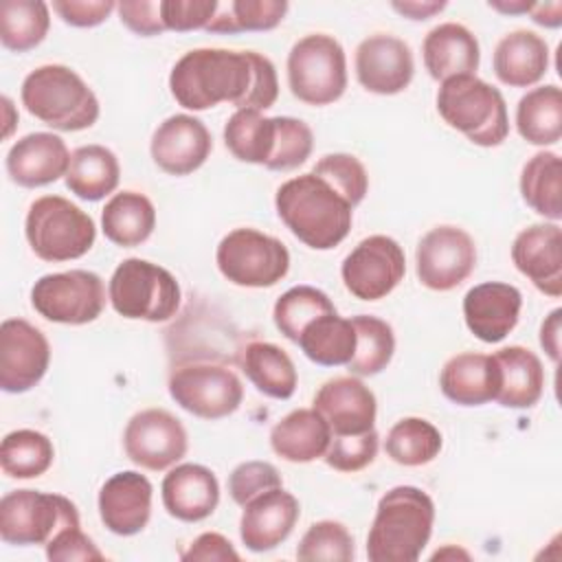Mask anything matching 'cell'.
<instances>
[{"label": "cell", "mask_w": 562, "mask_h": 562, "mask_svg": "<svg viewBox=\"0 0 562 562\" xmlns=\"http://www.w3.org/2000/svg\"><path fill=\"white\" fill-rule=\"evenodd\" d=\"M252 86V50L193 48L169 72V90L184 110L202 112L220 103L244 108Z\"/></svg>", "instance_id": "6da1fadb"}, {"label": "cell", "mask_w": 562, "mask_h": 562, "mask_svg": "<svg viewBox=\"0 0 562 562\" xmlns=\"http://www.w3.org/2000/svg\"><path fill=\"white\" fill-rule=\"evenodd\" d=\"M274 206L288 231L314 250H331L351 231L353 206L312 171L285 180L277 189Z\"/></svg>", "instance_id": "7a4b0ae2"}, {"label": "cell", "mask_w": 562, "mask_h": 562, "mask_svg": "<svg viewBox=\"0 0 562 562\" xmlns=\"http://www.w3.org/2000/svg\"><path fill=\"white\" fill-rule=\"evenodd\" d=\"M435 525L432 498L415 485L391 487L375 507L367 536L371 562H415L426 549Z\"/></svg>", "instance_id": "3957f363"}, {"label": "cell", "mask_w": 562, "mask_h": 562, "mask_svg": "<svg viewBox=\"0 0 562 562\" xmlns=\"http://www.w3.org/2000/svg\"><path fill=\"white\" fill-rule=\"evenodd\" d=\"M20 99L31 116L57 132L88 130L101 114L94 90L64 64L31 70L22 81Z\"/></svg>", "instance_id": "277c9868"}, {"label": "cell", "mask_w": 562, "mask_h": 562, "mask_svg": "<svg viewBox=\"0 0 562 562\" xmlns=\"http://www.w3.org/2000/svg\"><path fill=\"white\" fill-rule=\"evenodd\" d=\"M437 112L479 147H498L509 134L507 103L501 90L476 75H457L441 81Z\"/></svg>", "instance_id": "5b68a950"}, {"label": "cell", "mask_w": 562, "mask_h": 562, "mask_svg": "<svg viewBox=\"0 0 562 562\" xmlns=\"http://www.w3.org/2000/svg\"><path fill=\"white\" fill-rule=\"evenodd\" d=\"M24 235L42 261L61 263L83 257L97 239L94 220L61 195H42L31 202Z\"/></svg>", "instance_id": "8992f818"}, {"label": "cell", "mask_w": 562, "mask_h": 562, "mask_svg": "<svg viewBox=\"0 0 562 562\" xmlns=\"http://www.w3.org/2000/svg\"><path fill=\"white\" fill-rule=\"evenodd\" d=\"M108 299L123 318L165 323L176 316L182 292L167 268L130 257L114 268L108 283Z\"/></svg>", "instance_id": "52a82bcc"}, {"label": "cell", "mask_w": 562, "mask_h": 562, "mask_svg": "<svg viewBox=\"0 0 562 562\" xmlns=\"http://www.w3.org/2000/svg\"><path fill=\"white\" fill-rule=\"evenodd\" d=\"M290 92L305 105H329L347 90V55L340 42L327 33H310L288 53Z\"/></svg>", "instance_id": "ba28073f"}, {"label": "cell", "mask_w": 562, "mask_h": 562, "mask_svg": "<svg viewBox=\"0 0 562 562\" xmlns=\"http://www.w3.org/2000/svg\"><path fill=\"white\" fill-rule=\"evenodd\" d=\"M222 277L239 288H272L290 270L285 244L257 228H235L222 237L215 250Z\"/></svg>", "instance_id": "9c48e42d"}, {"label": "cell", "mask_w": 562, "mask_h": 562, "mask_svg": "<svg viewBox=\"0 0 562 562\" xmlns=\"http://www.w3.org/2000/svg\"><path fill=\"white\" fill-rule=\"evenodd\" d=\"M81 525L77 505L40 490H13L0 501V538L7 544H46L59 529Z\"/></svg>", "instance_id": "30bf717a"}, {"label": "cell", "mask_w": 562, "mask_h": 562, "mask_svg": "<svg viewBox=\"0 0 562 562\" xmlns=\"http://www.w3.org/2000/svg\"><path fill=\"white\" fill-rule=\"evenodd\" d=\"M103 279L92 270H66L40 277L31 288L33 310L61 325H86L101 316L108 303Z\"/></svg>", "instance_id": "8fae6325"}, {"label": "cell", "mask_w": 562, "mask_h": 562, "mask_svg": "<svg viewBox=\"0 0 562 562\" xmlns=\"http://www.w3.org/2000/svg\"><path fill=\"white\" fill-rule=\"evenodd\" d=\"M169 395L187 413L200 419L233 415L244 400V384L237 373L215 362H191L171 371Z\"/></svg>", "instance_id": "7c38bea8"}, {"label": "cell", "mask_w": 562, "mask_h": 562, "mask_svg": "<svg viewBox=\"0 0 562 562\" xmlns=\"http://www.w3.org/2000/svg\"><path fill=\"white\" fill-rule=\"evenodd\" d=\"M406 272L402 246L389 235H369L342 259L340 277L347 292L360 301L389 296Z\"/></svg>", "instance_id": "4fadbf2b"}, {"label": "cell", "mask_w": 562, "mask_h": 562, "mask_svg": "<svg viewBox=\"0 0 562 562\" xmlns=\"http://www.w3.org/2000/svg\"><path fill=\"white\" fill-rule=\"evenodd\" d=\"M476 268V244L459 226L441 224L430 228L417 244L415 270L422 285L448 292L461 285Z\"/></svg>", "instance_id": "5bb4252c"}, {"label": "cell", "mask_w": 562, "mask_h": 562, "mask_svg": "<svg viewBox=\"0 0 562 562\" xmlns=\"http://www.w3.org/2000/svg\"><path fill=\"white\" fill-rule=\"evenodd\" d=\"M127 459L151 472L173 468L189 450V435L182 422L165 408H145L130 417L123 430Z\"/></svg>", "instance_id": "9a60e30c"}, {"label": "cell", "mask_w": 562, "mask_h": 562, "mask_svg": "<svg viewBox=\"0 0 562 562\" xmlns=\"http://www.w3.org/2000/svg\"><path fill=\"white\" fill-rule=\"evenodd\" d=\"M50 364L48 338L24 318L0 325V389L26 393L46 375Z\"/></svg>", "instance_id": "2e32d148"}, {"label": "cell", "mask_w": 562, "mask_h": 562, "mask_svg": "<svg viewBox=\"0 0 562 562\" xmlns=\"http://www.w3.org/2000/svg\"><path fill=\"white\" fill-rule=\"evenodd\" d=\"M358 83L373 94H397L408 88L415 75L411 46L389 33L364 37L353 57Z\"/></svg>", "instance_id": "e0dca14e"}, {"label": "cell", "mask_w": 562, "mask_h": 562, "mask_svg": "<svg viewBox=\"0 0 562 562\" xmlns=\"http://www.w3.org/2000/svg\"><path fill=\"white\" fill-rule=\"evenodd\" d=\"M209 127L193 114H171L151 134L149 154L158 169L169 176H189L211 156Z\"/></svg>", "instance_id": "ac0fdd59"}, {"label": "cell", "mask_w": 562, "mask_h": 562, "mask_svg": "<svg viewBox=\"0 0 562 562\" xmlns=\"http://www.w3.org/2000/svg\"><path fill=\"white\" fill-rule=\"evenodd\" d=\"M301 516L296 496L288 490L272 487L250 498L239 518V538L248 551L266 553L290 538Z\"/></svg>", "instance_id": "d6986e66"}, {"label": "cell", "mask_w": 562, "mask_h": 562, "mask_svg": "<svg viewBox=\"0 0 562 562\" xmlns=\"http://www.w3.org/2000/svg\"><path fill=\"white\" fill-rule=\"evenodd\" d=\"M151 481L136 472L123 470L112 474L99 490V518L116 536L140 533L151 518Z\"/></svg>", "instance_id": "ffe728a7"}, {"label": "cell", "mask_w": 562, "mask_h": 562, "mask_svg": "<svg viewBox=\"0 0 562 562\" xmlns=\"http://www.w3.org/2000/svg\"><path fill=\"white\" fill-rule=\"evenodd\" d=\"M512 261L542 294H562V231L558 222L522 228L512 244Z\"/></svg>", "instance_id": "44dd1931"}, {"label": "cell", "mask_w": 562, "mask_h": 562, "mask_svg": "<svg viewBox=\"0 0 562 562\" xmlns=\"http://www.w3.org/2000/svg\"><path fill=\"white\" fill-rule=\"evenodd\" d=\"M314 411L323 415L331 435H360L373 430L378 402L358 375L327 380L314 395Z\"/></svg>", "instance_id": "7402d4cb"}, {"label": "cell", "mask_w": 562, "mask_h": 562, "mask_svg": "<svg viewBox=\"0 0 562 562\" xmlns=\"http://www.w3.org/2000/svg\"><path fill=\"white\" fill-rule=\"evenodd\" d=\"M70 156L61 136L53 132H31L11 145L4 167L15 184L35 189L66 178Z\"/></svg>", "instance_id": "603a6c76"}, {"label": "cell", "mask_w": 562, "mask_h": 562, "mask_svg": "<svg viewBox=\"0 0 562 562\" xmlns=\"http://www.w3.org/2000/svg\"><path fill=\"white\" fill-rule=\"evenodd\" d=\"M522 294L516 285L485 281L463 296V318L468 329L483 342H501L520 318Z\"/></svg>", "instance_id": "cb8c5ba5"}, {"label": "cell", "mask_w": 562, "mask_h": 562, "mask_svg": "<svg viewBox=\"0 0 562 562\" xmlns=\"http://www.w3.org/2000/svg\"><path fill=\"white\" fill-rule=\"evenodd\" d=\"M162 505L169 516L182 522L209 518L220 503V483L211 468L200 463H176L160 485Z\"/></svg>", "instance_id": "d4e9b609"}, {"label": "cell", "mask_w": 562, "mask_h": 562, "mask_svg": "<svg viewBox=\"0 0 562 562\" xmlns=\"http://www.w3.org/2000/svg\"><path fill=\"white\" fill-rule=\"evenodd\" d=\"M422 57L428 75L441 83L457 75H476L481 48L476 35L468 26L443 22L426 33Z\"/></svg>", "instance_id": "484cf974"}, {"label": "cell", "mask_w": 562, "mask_h": 562, "mask_svg": "<svg viewBox=\"0 0 562 562\" xmlns=\"http://www.w3.org/2000/svg\"><path fill=\"white\" fill-rule=\"evenodd\" d=\"M439 389L450 402L459 406H483L498 395V364L494 356L487 353H457L441 367Z\"/></svg>", "instance_id": "4316f807"}, {"label": "cell", "mask_w": 562, "mask_h": 562, "mask_svg": "<svg viewBox=\"0 0 562 562\" xmlns=\"http://www.w3.org/2000/svg\"><path fill=\"white\" fill-rule=\"evenodd\" d=\"M492 68L501 83L509 88H531L549 70V44L536 31L516 29L498 40Z\"/></svg>", "instance_id": "83f0119b"}, {"label": "cell", "mask_w": 562, "mask_h": 562, "mask_svg": "<svg viewBox=\"0 0 562 562\" xmlns=\"http://www.w3.org/2000/svg\"><path fill=\"white\" fill-rule=\"evenodd\" d=\"M331 441V428L314 408H296L281 417L270 430V448L290 463L323 459Z\"/></svg>", "instance_id": "f1b7e54d"}, {"label": "cell", "mask_w": 562, "mask_h": 562, "mask_svg": "<svg viewBox=\"0 0 562 562\" xmlns=\"http://www.w3.org/2000/svg\"><path fill=\"white\" fill-rule=\"evenodd\" d=\"M501 371V389L494 402L505 408H531L544 391L542 360L522 345H509L492 353Z\"/></svg>", "instance_id": "f546056e"}, {"label": "cell", "mask_w": 562, "mask_h": 562, "mask_svg": "<svg viewBox=\"0 0 562 562\" xmlns=\"http://www.w3.org/2000/svg\"><path fill=\"white\" fill-rule=\"evenodd\" d=\"M156 228L154 202L140 191H119L114 193L101 211L103 235L121 246L134 248L151 237Z\"/></svg>", "instance_id": "4dcf8cb0"}, {"label": "cell", "mask_w": 562, "mask_h": 562, "mask_svg": "<svg viewBox=\"0 0 562 562\" xmlns=\"http://www.w3.org/2000/svg\"><path fill=\"white\" fill-rule=\"evenodd\" d=\"M64 180L77 198L99 202L119 187L121 165L116 154L105 145H81L72 151Z\"/></svg>", "instance_id": "1f68e13d"}, {"label": "cell", "mask_w": 562, "mask_h": 562, "mask_svg": "<svg viewBox=\"0 0 562 562\" xmlns=\"http://www.w3.org/2000/svg\"><path fill=\"white\" fill-rule=\"evenodd\" d=\"M241 371L259 393L272 400H290L299 384V373L288 351L266 340H252L244 347Z\"/></svg>", "instance_id": "d6a6232c"}, {"label": "cell", "mask_w": 562, "mask_h": 562, "mask_svg": "<svg viewBox=\"0 0 562 562\" xmlns=\"http://www.w3.org/2000/svg\"><path fill=\"white\" fill-rule=\"evenodd\" d=\"M516 130L538 147L555 145L562 138V92L555 83L527 90L516 105Z\"/></svg>", "instance_id": "836d02e7"}, {"label": "cell", "mask_w": 562, "mask_h": 562, "mask_svg": "<svg viewBox=\"0 0 562 562\" xmlns=\"http://www.w3.org/2000/svg\"><path fill=\"white\" fill-rule=\"evenodd\" d=\"M296 345L321 367H347L356 353V329L338 312L323 314L305 325Z\"/></svg>", "instance_id": "e575fe53"}, {"label": "cell", "mask_w": 562, "mask_h": 562, "mask_svg": "<svg viewBox=\"0 0 562 562\" xmlns=\"http://www.w3.org/2000/svg\"><path fill=\"white\" fill-rule=\"evenodd\" d=\"M520 195L525 204L549 222L562 217V160L555 151L533 154L520 171Z\"/></svg>", "instance_id": "d590c367"}, {"label": "cell", "mask_w": 562, "mask_h": 562, "mask_svg": "<svg viewBox=\"0 0 562 562\" xmlns=\"http://www.w3.org/2000/svg\"><path fill=\"white\" fill-rule=\"evenodd\" d=\"M277 143V116L259 110H235L224 125V145L241 162L268 165Z\"/></svg>", "instance_id": "8d00e7d4"}, {"label": "cell", "mask_w": 562, "mask_h": 562, "mask_svg": "<svg viewBox=\"0 0 562 562\" xmlns=\"http://www.w3.org/2000/svg\"><path fill=\"white\" fill-rule=\"evenodd\" d=\"M50 29V9L42 0L0 2V42L7 50L26 53L40 46Z\"/></svg>", "instance_id": "74e56055"}, {"label": "cell", "mask_w": 562, "mask_h": 562, "mask_svg": "<svg viewBox=\"0 0 562 562\" xmlns=\"http://www.w3.org/2000/svg\"><path fill=\"white\" fill-rule=\"evenodd\" d=\"M439 428L424 417H404L391 426L384 439V452L391 461L417 468L430 463L441 452Z\"/></svg>", "instance_id": "f35d334b"}, {"label": "cell", "mask_w": 562, "mask_h": 562, "mask_svg": "<svg viewBox=\"0 0 562 562\" xmlns=\"http://www.w3.org/2000/svg\"><path fill=\"white\" fill-rule=\"evenodd\" d=\"M53 441L33 428L11 430L0 443V468L11 479H37L53 465Z\"/></svg>", "instance_id": "ab89813d"}, {"label": "cell", "mask_w": 562, "mask_h": 562, "mask_svg": "<svg viewBox=\"0 0 562 562\" xmlns=\"http://www.w3.org/2000/svg\"><path fill=\"white\" fill-rule=\"evenodd\" d=\"M356 329V353L347 364L351 375L369 378L378 375L389 367L395 353V334L393 327L371 314L351 316Z\"/></svg>", "instance_id": "60d3db41"}, {"label": "cell", "mask_w": 562, "mask_h": 562, "mask_svg": "<svg viewBox=\"0 0 562 562\" xmlns=\"http://www.w3.org/2000/svg\"><path fill=\"white\" fill-rule=\"evenodd\" d=\"M285 13V0H228L217 4L215 15L204 31L228 35L244 31H270L281 24Z\"/></svg>", "instance_id": "b9f144b4"}, {"label": "cell", "mask_w": 562, "mask_h": 562, "mask_svg": "<svg viewBox=\"0 0 562 562\" xmlns=\"http://www.w3.org/2000/svg\"><path fill=\"white\" fill-rule=\"evenodd\" d=\"M331 312H336V305L323 290L314 285H294L277 299L272 321L288 340L296 342L307 323Z\"/></svg>", "instance_id": "7bdbcfd3"}, {"label": "cell", "mask_w": 562, "mask_h": 562, "mask_svg": "<svg viewBox=\"0 0 562 562\" xmlns=\"http://www.w3.org/2000/svg\"><path fill=\"white\" fill-rule=\"evenodd\" d=\"M353 555V536L338 520L312 522L296 547V558L305 562H351Z\"/></svg>", "instance_id": "ee69618b"}, {"label": "cell", "mask_w": 562, "mask_h": 562, "mask_svg": "<svg viewBox=\"0 0 562 562\" xmlns=\"http://www.w3.org/2000/svg\"><path fill=\"white\" fill-rule=\"evenodd\" d=\"M312 173L327 180L353 209L364 200L369 191L367 169L353 154H327L314 165Z\"/></svg>", "instance_id": "f6af8a7d"}, {"label": "cell", "mask_w": 562, "mask_h": 562, "mask_svg": "<svg viewBox=\"0 0 562 562\" xmlns=\"http://www.w3.org/2000/svg\"><path fill=\"white\" fill-rule=\"evenodd\" d=\"M314 149L312 127L294 116H277V143L266 165L270 171H292L301 167Z\"/></svg>", "instance_id": "bcb514c9"}, {"label": "cell", "mask_w": 562, "mask_h": 562, "mask_svg": "<svg viewBox=\"0 0 562 562\" xmlns=\"http://www.w3.org/2000/svg\"><path fill=\"white\" fill-rule=\"evenodd\" d=\"M380 437L373 430L360 435H331L325 463L338 472H360L375 461Z\"/></svg>", "instance_id": "7dc6e473"}, {"label": "cell", "mask_w": 562, "mask_h": 562, "mask_svg": "<svg viewBox=\"0 0 562 562\" xmlns=\"http://www.w3.org/2000/svg\"><path fill=\"white\" fill-rule=\"evenodd\" d=\"M281 485L283 479L279 470L268 461H244L228 474V494L239 507H244L250 498Z\"/></svg>", "instance_id": "c3c4849f"}, {"label": "cell", "mask_w": 562, "mask_h": 562, "mask_svg": "<svg viewBox=\"0 0 562 562\" xmlns=\"http://www.w3.org/2000/svg\"><path fill=\"white\" fill-rule=\"evenodd\" d=\"M217 4V0H160L162 24L167 31L176 33L206 29Z\"/></svg>", "instance_id": "681fc988"}, {"label": "cell", "mask_w": 562, "mask_h": 562, "mask_svg": "<svg viewBox=\"0 0 562 562\" xmlns=\"http://www.w3.org/2000/svg\"><path fill=\"white\" fill-rule=\"evenodd\" d=\"M44 547H46V558L50 562L103 560V553L92 542V538L81 531V525H70L59 529Z\"/></svg>", "instance_id": "f907efd6"}, {"label": "cell", "mask_w": 562, "mask_h": 562, "mask_svg": "<svg viewBox=\"0 0 562 562\" xmlns=\"http://www.w3.org/2000/svg\"><path fill=\"white\" fill-rule=\"evenodd\" d=\"M116 11L121 22L140 37H154L165 33L160 0H123L116 2Z\"/></svg>", "instance_id": "816d5d0a"}, {"label": "cell", "mask_w": 562, "mask_h": 562, "mask_svg": "<svg viewBox=\"0 0 562 562\" xmlns=\"http://www.w3.org/2000/svg\"><path fill=\"white\" fill-rule=\"evenodd\" d=\"M277 97H279V79H277L274 64L266 55L252 50V86L241 110L263 112L274 105Z\"/></svg>", "instance_id": "f5cc1de1"}, {"label": "cell", "mask_w": 562, "mask_h": 562, "mask_svg": "<svg viewBox=\"0 0 562 562\" xmlns=\"http://www.w3.org/2000/svg\"><path fill=\"white\" fill-rule=\"evenodd\" d=\"M116 9L112 0H55L53 11L70 26L92 29L110 18Z\"/></svg>", "instance_id": "db71d44e"}, {"label": "cell", "mask_w": 562, "mask_h": 562, "mask_svg": "<svg viewBox=\"0 0 562 562\" xmlns=\"http://www.w3.org/2000/svg\"><path fill=\"white\" fill-rule=\"evenodd\" d=\"M180 560L184 562H226V560H239V553L235 551L233 542L217 533V531H204L200 533L187 551L180 553Z\"/></svg>", "instance_id": "11a10c76"}, {"label": "cell", "mask_w": 562, "mask_h": 562, "mask_svg": "<svg viewBox=\"0 0 562 562\" xmlns=\"http://www.w3.org/2000/svg\"><path fill=\"white\" fill-rule=\"evenodd\" d=\"M446 4L448 2H443V0H393L391 2V7L400 13V15H404V18H408V20H430L432 15H437V13H441L443 9H446Z\"/></svg>", "instance_id": "9f6ffc18"}, {"label": "cell", "mask_w": 562, "mask_h": 562, "mask_svg": "<svg viewBox=\"0 0 562 562\" xmlns=\"http://www.w3.org/2000/svg\"><path fill=\"white\" fill-rule=\"evenodd\" d=\"M560 321H562V310L555 307L553 312H549V316L540 325V345L555 364L560 360V329H562Z\"/></svg>", "instance_id": "6f0895ef"}, {"label": "cell", "mask_w": 562, "mask_h": 562, "mask_svg": "<svg viewBox=\"0 0 562 562\" xmlns=\"http://www.w3.org/2000/svg\"><path fill=\"white\" fill-rule=\"evenodd\" d=\"M529 15L540 26L558 29L562 24V2L560 0H555V2H533Z\"/></svg>", "instance_id": "680465c9"}, {"label": "cell", "mask_w": 562, "mask_h": 562, "mask_svg": "<svg viewBox=\"0 0 562 562\" xmlns=\"http://www.w3.org/2000/svg\"><path fill=\"white\" fill-rule=\"evenodd\" d=\"M487 7L498 13H505V15H520V13H529L533 2H529V0H490Z\"/></svg>", "instance_id": "91938a15"}, {"label": "cell", "mask_w": 562, "mask_h": 562, "mask_svg": "<svg viewBox=\"0 0 562 562\" xmlns=\"http://www.w3.org/2000/svg\"><path fill=\"white\" fill-rule=\"evenodd\" d=\"M2 112H4V138L7 136H11V132H13V127H15V123H18V112L13 110V103H11V99L4 94L2 97Z\"/></svg>", "instance_id": "94428289"}, {"label": "cell", "mask_w": 562, "mask_h": 562, "mask_svg": "<svg viewBox=\"0 0 562 562\" xmlns=\"http://www.w3.org/2000/svg\"><path fill=\"white\" fill-rule=\"evenodd\" d=\"M446 555H452V558L457 555V558H465V560L470 558V555H468L465 551H461V549H457V551H454V549H443V551H437V553L432 555V560H443Z\"/></svg>", "instance_id": "6125c7cd"}]
</instances>
